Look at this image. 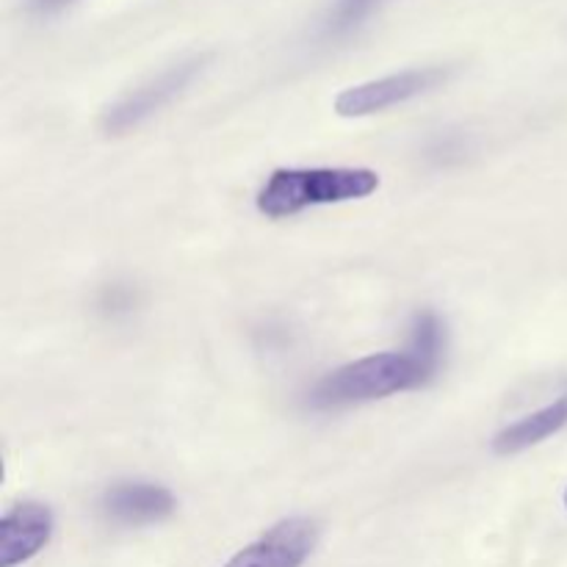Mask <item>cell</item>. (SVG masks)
I'll return each mask as SVG.
<instances>
[{
	"label": "cell",
	"mask_w": 567,
	"mask_h": 567,
	"mask_svg": "<svg viewBox=\"0 0 567 567\" xmlns=\"http://www.w3.org/2000/svg\"><path fill=\"white\" fill-rule=\"evenodd\" d=\"M432 380H435V371L426 369L408 349L369 354L321 377L308 391V408L324 410V413L358 408V404L380 402L404 391H419Z\"/></svg>",
	"instance_id": "cell-1"
},
{
	"label": "cell",
	"mask_w": 567,
	"mask_h": 567,
	"mask_svg": "<svg viewBox=\"0 0 567 567\" xmlns=\"http://www.w3.org/2000/svg\"><path fill=\"white\" fill-rule=\"evenodd\" d=\"M380 188L369 166H282L260 186L255 205L266 219H288L308 208L365 199Z\"/></svg>",
	"instance_id": "cell-2"
},
{
	"label": "cell",
	"mask_w": 567,
	"mask_h": 567,
	"mask_svg": "<svg viewBox=\"0 0 567 567\" xmlns=\"http://www.w3.org/2000/svg\"><path fill=\"white\" fill-rule=\"evenodd\" d=\"M205 66H208V55H192V59L177 61L169 70L150 78L142 86H136L133 92H127L125 97L116 100V103L103 114L100 127H103L109 136H125V133L136 131V127L144 125L150 116H155L161 109H166L172 100L181 97Z\"/></svg>",
	"instance_id": "cell-3"
},
{
	"label": "cell",
	"mask_w": 567,
	"mask_h": 567,
	"mask_svg": "<svg viewBox=\"0 0 567 567\" xmlns=\"http://www.w3.org/2000/svg\"><path fill=\"white\" fill-rule=\"evenodd\" d=\"M446 78V66H415V70L393 72V75L374 78V81L354 83V86L343 89L336 103H332V109H336L338 116H347V120L374 116L393 109V105L410 103V100L432 92Z\"/></svg>",
	"instance_id": "cell-4"
},
{
	"label": "cell",
	"mask_w": 567,
	"mask_h": 567,
	"mask_svg": "<svg viewBox=\"0 0 567 567\" xmlns=\"http://www.w3.org/2000/svg\"><path fill=\"white\" fill-rule=\"evenodd\" d=\"M319 546V524L313 518H286L244 546L225 567H302Z\"/></svg>",
	"instance_id": "cell-5"
},
{
	"label": "cell",
	"mask_w": 567,
	"mask_h": 567,
	"mask_svg": "<svg viewBox=\"0 0 567 567\" xmlns=\"http://www.w3.org/2000/svg\"><path fill=\"white\" fill-rule=\"evenodd\" d=\"M177 509L175 496L169 487L158 482L125 480L114 482L109 491L100 496V513L105 520L116 526H153L169 518Z\"/></svg>",
	"instance_id": "cell-6"
},
{
	"label": "cell",
	"mask_w": 567,
	"mask_h": 567,
	"mask_svg": "<svg viewBox=\"0 0 567 567\" xmlns=\"http://www.w3.org/2000/svg\"><path fill=\"white\" fill-rule=\"evenodd\" d=\"M55 529L50 507L20 502L0 518V567L25 565L44 551Z\"/></svg>",
	"instance_id": "cell-7"
},
{
	"label": "cell",
	"mask_w": 567,
	"mask_h": 567,
	"mask_svg": "<svg viewBox=\"0 0 567 567\" xmlns=\"http://www.w3.org/2000/svg\"><path fill=\"white\" fill-rule=\"evenodd\" d=\"M567 426V396L557 399V402L546 404V408L535 410V413L524 415L515 424L504 426L496 437H493V452L502 457H513V454L535 449L546 443L548 437L557 435Z\"/></svg>",
	"instance_id": "cell-8"
},
{
	"label": "cell",
	"mask_w": 567,
	"mask_h": 567,
	"mask_svg": "<svg viewBox=\"0 0 567 567\" xmlns=\"http://www.w3.org/2000/svg\"><path fill=\"white\" fill-rule=\"evenodd\" d=\"M408 352H413L426 369L437 374L446 354V324L435 310H421L410 321V338H408Z\"/></svg>",
	"instance_id": "cell-9"
},
{
	"label": "cell",
	"mask_w": 567,
	"mask_h": 567,
	"mask_svg": "<svg viewBox=\"0 0 567 567\" xmlns=\"http://www.w3.org/2000/svg\"><path fill=\"white\" fill-rule=\"evenodd\" d=\"M388 0H332L327 9L324 20H321V37L324 39H341L358 31L363 22L374 17Z\"/></svg>",
	"instance_id": "cell-10"
},
{
	"label": "cell",
	"mask_w": 567,
	"mask_h": 567,
	"mask_svg": "<svg viewBox=\"0 0 567 567\" xmlns=\"http://www.w3.org/2000/svg\"><path fill=\"white\" fill-rule=\"evenodd\" d=\"M70 3L72 0H31V11H37V14H53V11H61Z\"/></svg>",
	"instance_id": "cell-11"
},
{
	"label": "cell",
	"mask_w": 567,
	"mask_h": 567,
	"mask_svg": "<svg viewBox=\"0 0 567 567\" xmlns=\"http://www.w3.org/2000/svg\"><path fill=\"white\" fill-rule=\"evenodd\" d=\"M565 509H567V491H565Z\"/></svg>",
	"instance_id": "cell-12"
}]
</instances>
